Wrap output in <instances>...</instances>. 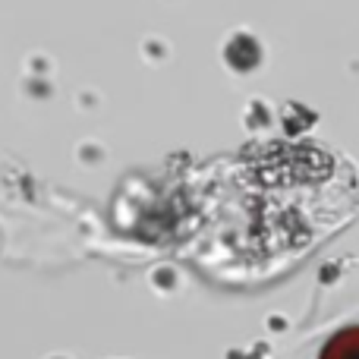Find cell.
<instances>
[{"label": "cell", "mask_w": 359, "mask_h": 359, "mask_svg": "<svg viewBox=\"0 0 359 359\" xmlns=\"http://www.w3.org/2000/svg\"><path fill=\"white\" fill-rule=\"evenodd\" d=\"M322 359H359V325L331 337L322 350Z\"/></svg>", "instance_id": "6da1fadb"}]
</instances>
